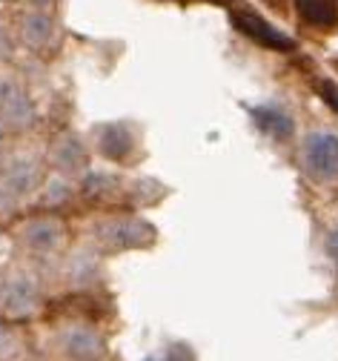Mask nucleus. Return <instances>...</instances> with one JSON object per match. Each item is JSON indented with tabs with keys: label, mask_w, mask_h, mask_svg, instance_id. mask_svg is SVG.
<instances>
[{
	"label": "nucleus",
	"mask_w": 338,
	"mask_h": 361,
	"mask_svg": "<svg viewBox=\"0 0 338 361\" xmlns=\"http://www.w3.org/2000/svg\"><path fill=\"white\" fill-rule=\"evenodd\" d=\"M301 166L313 184L335 187L338 184V132L313 129L301 144Z\"/></svg>",
	"instance_id": "obj_1"
},
{
	"label": "nucleus",
	"mask_w": 338,
	"mask_h": 361,
	"mask_svg": "<svg viewBox=\"0 0 338 361\" xmlns=\"http://www.w3.org/2000/svg\"><path fill=\"white\" fill-rule=\"evenodd\" d=\"M95 241L107 252H123V250H143L155 241V230L147 221L132 215H115L95 224Z\"/></svg>",
	"instance_id": "obj_2"
},
{
	"label": "nucleus",
	"mask_w": 338,
	"mask_h": 361,
	"mask_svg": "<svg viewBox=\"0 0 338 361\" xmlns=\"http://www.w3.org/2000/svg\"><path fill=\"white\" fill-rule=\"evenodd\" d=\"M0 304H4V312L12 315V319H29V315H35L40 307L37 279L32 273H26V269L12 273L0 284Z\"/></svg>",
	"instance_id": "obj_3"
},
{
	"label": "nucleus",
	"mask_w": 338,
	"mask_h": 361,
	"mask_svg": "<svg viewBox=\"0 0 338 361\" xmlns=\"http://www.w3.org/2000/svg\"><path fill=\"white\" fill-rule=\"evenodd\" d=\"M55 344L61 350V355L72 358V361H98L107 353L104 336L89 327V324H66L58 330Z\"/></svg>",
	"instance_id": "obj_4"
},
{
	"label": "nucleus",
	"mask_w": 338,
	"mask_h": 361,
	"mask_svg": "<svg viewBox=\"0 0 338 361\" xmlns=\"http://www.w3.org/2000/svg\"><path fill=\"white\" fill-rule=\"evenodd\" d=\"M95 141H98L101 155L107 161H115V164H129V158L138 149V135H135V126L129 121L101 123L95 129Z\"/></svg>",
	"instance_id": "obj_5"
},
{
	"label": "nucleus",
	"mask_w": 338,
	"mask_h": 361,
	"mask_svg": "<svg viewBox=\"0 0 338 361\" xmlns=\"http://www.w3.org/2000/svg\"><path fill=\"white\" fill-rule=\"evenodd\" d=\"M20 241L35 255H43V258L55 255L64 247V224L58 218H49V215L29 218L20 227Z\"/></svg>",
	"instance_id": "obj_6"
},
{
	"label": "nucleus",
	"mask_w": 338,
	"mask_h": 361,
	"mask_svg": "<svg viewBox=\"0 0 338 361\" xmlns=\"http://www.w3.org/2000/svg\"><path fill=\"white\" fill-rule=\"evenodd\" d=\"M0 184H4L15 198H26L40 187V164L35 155H15L4 164V175H0Z\"/></svg>",
	"instance_id": "obj_7"
},
{
	"label": "nucleus",
	"mask_w": 338,
	"mask_h": 361,
	"mask_svg": "<svg viewBox=\"0 0 338 361\" xmlns=\"http://www.w3.org/2000/svg\"><path fill=\"white\" fill-rule=\"evenodd\" d=\"M49 161L52 166L58 169V175H78V172H86L89 166V149H86V141L75 132H66V135H58V141L52 144L49 149Z\"/></svg>",
	"instance_id": "obj_8"
},
{
	"label": "nucleus",
	"mask_w": 338,
	"mask_h": 361,
	"mask_svg": "<svg viewBox=\"0 0 338 361\" xmlns=\"http://www.w3.org/2000/svg\"><path fill=\"white\" fill-rule=\"evenodd\" d=\"M232 23H235V29L238 32H244L247 37H253L255 43H261V47H270V49H293L296 43L289 40L284 32H278L275 26H270L261 15H255V12H232Z\"/></svg>",
	"instance_id": "obj_9"
},
{
	"label": "nucleus",
	"mask_w": 338,
	"mask_h": 361,
	"mask_svg": "<svg viewBox=\"0 0 338 361\" xmlns=\"http://www.w3.org/2000/svg\"><path fill=\"white\" fill-rule=\"evenodd\" d=\"M250 112H253V121L258 123V129H261L264 135H270V138L278 141V144H286V141L296 135V121H293V115L284 112V109H278V106H253Z\"/></svg>",
	"instance_id": "obj_10"
},
{
	"label": "nucleus",
	"mask_w": 338,
	"mask_h": 361,
	"mask_svg": "<svg viewBox=\"0 0 338 361\" xmlns=\"http://www.w3.org/2000/svg\"><path fill=\"white\" fill-rule=\"evenodd\" d=\"M20 37H23V43H26L29 49L40 52V49H46V47L52 43L55 26H52V20L46 18L40 9H35V12H29V15L23 18V23H20Z\"/></svg>",
	"instance_id": "obj_11"
},
{
	"label": "nucleus",
	"mask_w": 338,
	"mask_h": 361,
	"mask_svg": "<svg viewBox=\"0 0 338 361\" xmlns=\"http://www.w3.org/2000/svg\"><path fill=\"white\" fill-rule=\"evenodd\" d=\"M296 9L304 23L318 29L338 26V0H296Z\"/></svg>",
	"instance_id": "obj_12"
},
{
	"label": "nucleus",
	"mask_w": 338,
	"mask_h": 361,
	"mask_svg": "<svg viewBox=\"0 0 338 361\" xmlns=\"http://www.w3.org/2000/svg\"><path fill=\"white\" fill-rule=\"evenodd\" d=\"M98 273H101V267H98V258H95L92 252H78L66 261V279L72 284H89Z\"/></svg>",
	"instance_id": "obj_13"
},
{
	"label": "nucleus",
	"mask_w": 338,
	"mask_h": 361,
	"mask_svg": "<svg viewBox=\"0 0 338 361\" xmlns=\"http://www.w3.org/2000/svg\"><path fill=\"white\" fill-rule=\"evenodd\" d=\"M115 184H118V178L109 175V172H104V169H89L80 178V190L86 195H109L115 190Z\"/></svg>",
	"instance_id": "obj_14"
},
{
	"label": "nucleus",
	"mask_w": 338,
	"mask_h": 361,
	"mask_svg": "<svg viewBox=\"0 0 338 361\" xmlns=\"http://www.w3.org/2000/svg\"><path fill=\"white\" fill-rule=\"evenodd\" d=\"M72 198V184L64 178V175H55L49 178V184H46L43 190V204H49V207H61Z\"/></svg>",
	"instance_id": "obj_15"
},
{
	"label": "nucleus",
	"mask_w": 338,
	"mask_h": 361,
	"mask_svg": "<svg viewBox=\"0 0 338 361\" xmlns=\"http://www.w3.org/2000/svg\"><path fill=\"white\" fill-rule=\"evenodd\" d=\"M143 361H192V353H189L186 344H172V347H167V350H161L150 358H143Z\"/></svg>",
	"instance_id": "obj_16"
},
{
	"label": "nucleus",
	"mask_w": 338,
	"mask_h": 361,
	"mask_svg": "<svg viewBox=\"0 0 338 361\" xmlns=\"http://www.w3.org/2000/svg\"><path fill=\"white\" fill-rule=\"evenodd\" d=\"M18 350H20V338H18L9 327H0V361L12 358Z\"/></svg>",
	"instance_id": "obj_17"
},
{
	"label": "nucleus",
	"mask_w": 338,
	"mask_h": 361,
	"mask_svg": "<svg viewBox=\"0 0 338 361\" xmlns=\"http://www.w3.org/2000/svg\"><path fill=\"white\" fill-rule=\"evenodd\" d=\"M324 252H327V258L332 261V267L338 269V227H332V230L324 235Z\"/></svg>",
	"instance_id": "obj_18"
},
{
	"label": "nucleus",
	"mask_w": 338,
	"mask_h": 361,
	"mask_svg": "<svg viewBox=\"0 0 338 361\" xmlns=\"http://www.w3.org/2000/svg\"><path fill=\"white\" fill-rule=\"evenodd\" d=\"M15 52V43H12V35L4 29V26H0V61H4V58H9Z\"/></svg>",
	"instance_id": "obj_19"
},
{
	"label": "nucleus",
	"mask_w": 338,
	"mask_h": 361,
	"mask_svg": "<svg viewBox=\"0 0 338 361\" xmlns=\"http://www.w3.org/2000/svg\"><path fill=\"white\" fill-rule=\"evenodd\" d=\"M20 198H15L4 184H0V212H9V209H15V204H18Z\"/></svg>",
	"instance_id": "obj_20"
},
{
	"label": "nucleus",
	"mask_w": 338,
	"mask_h": 361,
	"mask_svg": "<svg viewBox=\"0 0 338 361\" xmlns=\"http://www.w3.org/2000/svg\"><path fill=\"white\" fill-rule=\"evenodd\" d=\"M29 4H32L35 9H49V6L55 4V0H29Z\"/></svg>",
	"instance_id": "obj_21"
}]
</instances>
